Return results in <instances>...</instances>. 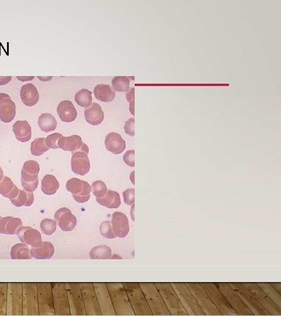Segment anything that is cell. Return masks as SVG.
Masks as SVG:
<instances>
[{
    "label": "cell",
    "instance_id": "obj_1",
    "mask_svg": "<svg viewBox=\"0 0 281 316\" xmlns=\"http://www.w3.org/2000/svg\"><path fill=\"white\" fill-rule=\"evenodd\" d=\"M106 285L108 291H109L111 300L112 301L116 315H135L123 284L121 283H107Z\"/></svg>",
    "mask_w": 281,
    "mask_h": 316
},
{
    "label": "cell",
    "instance_id": "obj_2",
    "mask_svg": "<svg viewBox=\"0 0 281 316\" xmlns=\"http://www.w3.org/2000/svg\"><path fill=\"white\" fill-rule=\"evenodd\" d=\"M136 316H153L139 283H123Z\"/></svg>",
    "mask_w": 281,
    "mask_h": 316
},
{
    "label": "cell",
    "instance_id": "obj_3",
    "mask_svg": "<svg viewBox=\"0 0 281 316\" xmlns=\"http://www.w3.org/2000/svg\"><path fill=\"white\" fill-rule=\"evenodd\" d=\"M171 316H188L187 312L169 283H154Z\"/></svg>",
    "mask_w": 281,
    "mask_h": 316
},
{
    "label": "cell",
    "instance_id": "obj_4",
    "mask_svg": "<svg viewBox=\"0 0 281 316\" xmlns=\"http://www.w3.org/2000/svg\"><path fill=\"white\" fill-rule=\"evenodd\" d=\"M153 316H171L154 283H139Z\"/></svg>",
    "mask_w": 281,
    "mask_h": 316
},
{
    "label": "cell",
    "instance_id": "obj_5",
    "mask_svg": "<svg viewBox=\"0 0 281 316\" xmlns=\"http://www.w3.org/2000/svg\"><path fill=\"white\" fill-rule=\"evenodd\" d=\"M188 316H205L185 283H171Z\"/></svg>",
    "mask_w": 281,
    "mask_h": 316
},
{
    "label": "cell",
    "instance_id": "obj_6",
    "mask_svg": "<svg viewBox=\"0 0 281 316\" xmlns=\"http://www.w3.org/2000/svg\"><path fill=\"white\" fill-rule=\"evenodd\" d=\"M205 316H222L199 283H185Z\"/></svg>",
    "mask_w": 281,
    "mask_h": 316
},
{
    "label": "cell",
    "instance_id": "obj_7",
    "mask_svg": "<svg viewBox=\"0 0 281 316\" xmlns=\"http://www.w3.org/2000/svg\"><path fill=\"white\" fill-rule=\"evenodd\" d=\"M238 316H255L229 283H214Z\"/></svg>",
    "mask_w": 281,
    "mask_h": 316
},
{
    "label": "cell",
    "instance_id": "obj_8",
    "mask_svg": "<svg viewBox=\"0 0 281 316\" xmlns=\"http://www.w3.org/2000/svg\"><path fill=\"white\" fill-rule=\"evenodd\" d=\"M217 309L221 313L222 316H238V315L232 308L227 301L225 296L214 283H199Z\"/></svg>",
    "mask_w": 281,
    "mask_h": 316
},
{
    "label": "cell",
    "instance_id": "obj_9",
    "mask_svg": "<svg viewBox=\"0 0 281 316\" xmlns=\"http://www.w3.org/2000/svg\"><path fill=\"white\" fill-rule=\"evenodd\" d=\"M229 284L237 292L255 316H270L268 312L259 303L255 296L243 283H229Z\"/></svg>",
    "mask_w": 281,
    "mask_h": 316
},
{
    "label": "cell",
    "instance_id": "obj_10",
    "mask_svg": "<svg viewBox=\"0 0 281 316\" xmlns=\"http://www.w3.org/2000/svg\"><path fill=\"white\" fill-rule=\"evenodd\" d=\"M39 315H55L51 284H37Z\"/></svg>",
    "mask_w": 281,
    "mask_h": 316
},
{
    "label": "cell",
    "instance_id": "obj_11",
    "mask_svg": "<svg viewBox=\"0 0 281 316\" xmlns=\"http://www.w3.org/2000/svg\"><path fill=\"white\" fill-rule=\"evenodd\" d=\"M55 315H71L65 284H52Z\"/></svg>",
    "mask_w": 281,
    "mask_h": 316
},
{
    "label": "cell",
    "instance_id": "obj_12",
    "mask_svg": "<svg viewBox=\"0 0 281 316\" xmlns=\"http://www.w3.org/2000/svg\"><path fill=\"white\" fill-rule=\"evenodd\" d=\"M66 287L67 295H68L71 315H86L80 284H66Z\"/></svg>",
    "mask_w": 281,
    "mask_h": 316
},
{
    "label": "cell",
    "instance_id": "obj_13",
    "mask_svg": "<svg viewBox=\"0 0 281 316\" xmlns=\"http://www.w3.org/2000/svg\"><path fill=\"white\" fill-rule=\"evenodd\" d=\"M80 287L82 292L84 307H85L86 315H102L93 284L81 283Z\"/></svg>",
    "mask_w": 281,
    "mask_h": 316
},
{
    "label": "cell",
    "instance_id": "obj_14",
    "mask_svg": "<svg viewBox=\"0 0 281 316\" xmlns=\"http://www.w3.org/2000/svg\"><path fill=\"white\" fill-rule=\"evenodd\" d=\"M255 296L257 300L268 312L270 316H281V309L274 303L268 295L256 283H243Z\"/></svg>",
    "mask_w": 281,
    "mask_h": 316
},
{
    "label": "cell",
    "instance_id": "obj_15",
    "mask_svg": "<svg viewBox=\"0 0 281 316\" xmlns=\"http://www.w3.org/2000/svg\"><path fill=\"white\" fill-rule=\"evenodd\" d=\"M12 289H8V302L6 303V315H23L22 284H16L15 289L14 284H11Z\"/></svg>",
    "mask_w": 281,
    "mask_h": 316
},
{
    "label": "cell",
    "instance_id": "obj_16",
    "mask_svg": "<svg viewBox=\"0 0 281 316\" xmlns=\"http://www.w3.org/2000/svg\"><path fill=\"white\" fill-rule=\"evenodd\" d=\"M89 152V147L84 143L82 148L72 154L71 165L72 171L75 174L84 176L89 172L90 163L87 155Z\"/></svg>",
    "mask_w": 281,
    "mask_h": 316
},
{
    "label": "cell",
    "instance_id": "obj_17",
    "mask_svg": "<svg viewBox=\"0 0 281 316\" xmlns=\"http://www.w3.org/2000/svg\"><path fill=\"white\" fill-rule=\"evenodd\" d=\"M28 285L23 289V315H39L38 291L36 284Z\"/></svg>",
    "mask_w": 281,
    "mask_h": 316
},
{
    "label": "cell",
    "instance_id": "obj_18",
    "mask_svg": "<svg viewBox=\"0 0 281 316\" xmlns=\"http://www.w3.org/2000/svg\"><path fill=\"white\" fill-rule=\"evenodd\" d=\"M102 315H116L106 284H93Z\"/></svg>",
    "mask_w": 281,
    "mask_h": 316
},
{
    "label": "cell",
    "instance_id": "obj_19",
    "mask_svg": "<svg viewBox=\"0 0 281 316\" xmlns=\"http://www.w3.org/2000/svg\"><path fill=\"white\" fill-rule=\"evenodd\" d=\"M55 221L63 232H71L77 226V219L66 207L57 211L54 216Z\"/></svg>",
    "mask_w": 281,
    "mask_h": 316
},
{
    "label": "cell",
    "instance_id": "obj_20",
    "mask_svg": "<svg viewBox=\"0 0 281 316\" xmlns=\"http://www.w3.org/2000/svg\"><path fill=\"white\" fill-rule=\"evenodd\" d=\"M21 242L32 247H38L42 243L41 234L39 231L30 227L21 226L16 232Z\"/></svg>",
    "mask_w": 281,
    "mask_h": 316
},
{
    "label": "cell",
    "instance_id": "obj_21",
    "mask_svg": "<svg viewBox=\"0 0 281 316\" xmlns=\"http://www.w3.org/2000/svg\"><path fill=\"white\" fill-rule=\"evenodd\" d=\"M16 114V106L11 97L5 93H0V120L5 123L11 122Z\"/></svg>",
    "mask_w": 281,
    "mask_h": 316
},
{
    "label": "cell",
    "instance_id": "obj_22",
    "mask_svg": "<svg viewBox=\"0 0 281 316\" xmlns=\"http://www.w3.org/2000/svg\"><path fill=\"white\" fill-rule=\"evenodd\" d=\"M111 225L113 230L117 237H126L130 232L129 221L125 214L121 212H115L111 219Z\"/></svg>",
    "mask_w": 281,
    "mask_h": 316
},
{
    "label": "cell",
    "instance_id": "obj_23",
    "mask_svg": "<svg viewBox=\"0 0 281 316\" xmlns=\"http://www.w3.org/2000/svg\"><path fill=\"white\" fill-rule=\"evenodd\" d=\"M105 145L108 151L114 154H121L126 148V142L117 132H111L105 139Z\"/></svg>",
    "mask_w": 281,
    "mask_h": 316
},
{
    "label": "cell",
    "instance_id": "obj_24",
    "mask_svg": "<svg viewBox=\"0 0 281 316\" xmlns=\"http://www.w3.org/2000/svg\"><path fill=\"white\" fill-rule=\"evenodd\" d=\"M20 96L22 103L28 107L36 105L39 100L38 91L32 83L23 85L21 87Z\"/></svg>",
    "mask_w": 281,
    "mask_h": 316
},
{
    "label": "cell",
    "instance_id": "obj_25",
    "mask_svg": "<svg viewBox=\"0 0 281 316\" xmlns=\"http://www.w3.org/2000/svg\"><path fill=\"white\" fill-rule=\"evenodd\" d=\"M22 226L21 219L12 217L0 216V234L15 235L20 227Z\"/></svg>",
    "mask_w": 281,
    "mask_h": 316
},
{
    "label": "cell",
    "instance_id": "obj_26",
    "mask_svg": "<svg viewBox=\"0 0 281 316\" xmlns=\"http://www.w3.org/2000/svg\"><path fill=\"white\" fill-rule=\"evenodd\" d=\"M57 113L61 120L70 122L76 120L77 111L72 102L68 100L61 101L57 108Z\"/></svg>",
    "mask_w": 281,
    "mask_h": 316
},
{
    "label": "cell",
    "instance_id": "obj_27",
    "mask_svg": "<svg viewBox=\"0 0 281 316\" xmlns=\"http://www.w3.org/2000/svg\"><path fill=\"white\" fill-rule=\"evenodd\" d=\"M83 144L82 138L77 135L61 137L57 143L59 148L63 151H71L72 154L82 148Z\"/></svg>",
    "mask_w": 281,
    "mask_h": 316
},
{
    "label": "cell",
    "instance_id": "obj_28",
    "mask_svg": "<svg viewBox=\"0 0 281 316\" xmlns=\"http://www.w3.org/2000/svg\"><path fill=\"white\" fill-rule=\"evenodd\" d=\"M84 117L88 123L97 125L104 120V113L99 104L93 103L84 110Z\"/></svg>",
    "mask_w": 281,
    "mask_h": 316
},
{
    "label": "cell",
    "instance_id": "obj_29",
    "mask_svg": "<svg viewBox=\"0 0 281 316\" xmlns=\"http://www.w3.org/2000/svg\"><path fill=\"white\" fill-rule=\"evenodd\" d=\"M12 131L17 140L28 142L32 137L31 127L27 121H17L12 126Z\"/></svg>",
    "mask_w": 281,
    "mask_h": 316
},
{
    "label": "cell",
    "instance_id": "obj_30",
    "mask_svg": "<svg viewBox=\"0 0 281 316\" xmlns=\"http://www.w3.org/2000/svg\"><path fill=\"white\" fill-rule=\"evenodd\" d=\"M55 253V248L51 243L42 241L39 247H32L30 254L32 257L36 260H49L51 258Z\"/></svg>",
    "mask_w": 281,
    "mask_h": 316
},
{
    "label": "cell",
    "instance_id": "obj_31",
    "mask_svg": "<svg viewBox=\"0 0 281 316\" xmlns=\"http://www.w3.org/2000/svg\"><path fill=\"white\" fill-rule=\"evenodd\" d=\"M94 94L98 100L108 103L112 101L116 96V92L110 85L100 84L94 87Z\"/></svg>",
    "mask_w": 281,
    "mask_h": 316
},
{
    "label": "cell",
    "instance_id": "obj_32",
    "mask_svg": "<svg viewBox=\"0 0 281 316\" xmlns=\"http://www.w3.org/2000/svg\"><path fill=\"white\" fill-rule=\"evenodd\" d=\"M18 192V188L13 184L12 180L7 176H3L0 181V194L11 200L15 198Z\"/></svg>",
    "mask_w": 281,
    "mask_h": 316
},
{
    "label": "cell",
    "instance_id": "obj_33",
    "mask_svg": "<svg viewBox=\"0 0 281 316\" xmlns=\"http://www.w3.org/2000/svg\"><path fill=\"white\" fill-rule=\"evenodd\" d=\"M96 201L100 205L111 209L118 208L121 204L119 193L110 190H108L107 194L103 198H96Z\"/></svg>",
    "mask_w": 281,
    "mask_h": 316
},
{
    "label": "cell",
    "instance_id": "obj_34",
    "mask_svg": "<svg viewBox=\"0 0 281 316\" xmlns=\"http://www.w3.org/2000/svg\"><path fill=\"white\" fill-rule=\"evenodd\" d=\"M59 187V182L53 175H46L42 179L41 190L44 194L48 196L55 194Z\"/></svg>",
    "mask_w": 281,
    "mask_h": 316
},
{
    "label": "cell",
    "instance_id": "obj_35",
    "mask_svg": "<svg viewBox=\"0 0 281 316\" xmlns=\"http://www.w3.org/2000/svg\"><path fill=\"white\" fill-rule=\"evenodd\" d=\"M10 200L16 207H20L23 206L29 207L32 205L34 202V195H33V192H28L25 190L19 189L17 196Z\"/></svg>",
    "mask_w": 281,
    "mask_h": 316
},
{
    "label": "cell",
    "instance_id": "obj_36",
    "mask_svg": "<svg viewBox=\"0 0 281 316\" xmlns=\"http://www.w3.org/2000/svg\"><path fill=\"white\" fill-rule=\"evenodd\" d=\"M38 124L40 130L45 132L55 130L57 127L56 118L49 113H43L40 115Z\"/></svg>",
    "mask_w": 281,
    "mask_h": 316
},
{
    "label": "cell",
    "instance_id": "obj_37",
    "mask_svg": "<svg viewBox=\"0 0 281 316\" xmlns=\"http://www.w3.org/2000/svg\"><path fill=\"white\" fill-rule=\"evenodd\" d=\"M10 254L12 260H30L32 258L30 249L26 244L23 243L13 246Z\"/></svg>",
    "mask_w": 281,
    "mask_h": 316
},
{
    "label": "cell",
    "instance_id": "obj_38",
    "mask_svg": "<svg viewBox=\"0 0 281 316\" xmlns=\"http://www.w3.org/2000/svg\"><path fill=\"white\" fill-rule=\"evenodd\" d=\"M21 185L26 191L34 192L39 185L38 175L28 174L22 169Z\"/></svg>",
    "mask_w": 281,
    "mask_h": 316
},
{
    "label": "cell",
    "instance_id": "obj_39",
    "mask_svg": "<svg viewBox=\"0 0 281 316\" xmlns=\"http://www.w3.org/2000/svg\"><path fill=\"white\" fill-rule=\"evenodd\" d=\"M112 255V251L106 245L94 247L90 251L89 256L92 260H107L110 259Z\"/></svg>",
    "mask_w": 281,
    "mask_h": 316
},
{
    "label": "cell",
    "instance_id": "obj_40",
    "mask_svg": "<svg viewBox=\"0 0 281 316\" xmlns=\"http://www.w3.org/2000/svg\"><path fill=\"white\" fill-rule=\"evenodd\" d=\"M262 290L272 299L278 307L281 309V295L269 283H256Z\"/></svg>",
    "mask_w": 281,
    "mask_h": 316
},
{
    "label": "cell",
    "instance_id": "obj_41",
    "mask_svg": "<svg viewBox=\"0 0 281 316\" xmlns=\"http://www.w3.org/2000/svg\"><path fill=\"white\" fill-rule=\"evenodd\" d=\"M77 104L80 107L88 108L92 104L91 92L88 89H81L76 93L74 96Z\"/></svg>",
    "mask_w": 281,
    "mask_h": 316
},
{
    "label": "cell",
    "instance_id": "obj_42",
    "mask_svg": "<svg viewBox=\"0 0 281 316\" xmlns=\"http://www.w3.org/2000/svg\"><path fill=\"white\" fill-rule=\"evenodd\" d=\"M113 89L119 92H127L130 89V80L127 76H116L111 81Z\"/></svg>",
    "mask_w": 281,
    "mask_h": 316
},
{
    "label": "cell",
    "instance_id": "obj_43",
    "mask_svg": "<svg viewBox=\"0 0 281 316\" xmlns=\"http://www.w3.org/2000/svg\"><path fill=\"white\" fill-rule=\"evenodd\" d=\"M49 148L47 147L45 138H36L31 143L30 152L33 155L39 156L42 155Z\"/></svg>",
    "mask_w": 281,
    "mask_h": 316
},
{
    "label": "cell",
    "instance_id": "obj_44",
    "mask_svg": "<svg viewBox=\"0 0 281 316\" xmlns=\"http://www.w3.org/2000/svg\"><path fill=\"white\" fill-rule=\"evenodd\" d=\"M66 187L67 191L73 195L80 194L83 189V181L75 178L70 179L67 182Z\"/></svg>",
    "mask_w": 281,
    "mask_h": 316
},
{
    "label": "cell",
    "instance_id": "obj_45",
    "mask_svg": "<svg viewBox=\"0 0 281 316\" xmlns=\"http://www.w3.org/2000/svg\"><path fill=\"white\" fill-rule=\"evenodd\" d=\"M91 187L89 183L83 181V189L80 194L73 195V198L76 201L80 203H84L89 201L90 198Z\"/></svg>",
    "mask_w": 281,
    "mask_h": 316
},
{
    "label": "cell",
    "instance_id": "obj_46",
    "mask_svg": "<svg viewBox=\"0 0 281 316\" xmlns=\"http://www.w3.org/2000/svg\"><path fill=\"white\" fill-rule=\"evenodd\" d=\"M56 224L55 221L52 219H43L40 224V230L45 235L51 236L56 232Z\"/></svg>",
    "mask_w": 281,
    "mask_h": 316
},
{
    "label": "cell",
    "instance_id": "obj_47",
    "mask_svg": "<svg viewBox=\"0 0 281 316\" xmlns=\"http://www.w3.org/2000/svg\"><path fill=\"white\" fill-rule=\"evenodd\" d=\"M108 190L106 185L103 181H97L91 185V191L96 198H103L107 194Z\"/></svg>",
    "mask_w": 281,
    "mask_h": 316
},
{
    "label": "cell",
    "instance_id": "obj_48",
    "mask_svg": "<svg viewBox=\"0 0 281 316\" xmlns=\"http://www.w3.org/2000/svg\"><path fill=\"white\" fill-rule=\"evenodd\" d=\"M101 235L108 239H114L117 238L113 232L110 221H105L101 223L99 227Z\"/></svg>",
    "mask_w": 281,
    "mask_h": 316
},
{
    "label": "cell",
    "instance_id": "obj_49",
    "mask_svg": "<svg viewBox=\"0 0 281 316\" xmlns=\"http://www.w3.org/2000/svg\"><path fill=\"white\" fill-rule=\"evenodd\" d=\"M22 169L28 174L33 175H38L40 171L38 163L32 160L25 162Z\"/></svg>",
    "mask_w": 281,
    "mask_h": 316
},
{
    "label": "cell",
    "instance_id": "obj_50",
    "mask_svg": "<svg viewBox=\"0 0 281 316\" xmlns=\"http://www.w3.org/2000/svg\"><path fill=\"white\" fill-rule=\"evenodd\" d=\"M6 284H1V288H0V315H6V296H7V287Z\"/></svg>",
    "mask_w": 281,
    "mask_h": 316
},
{
    "label": "cell",
    "instance_id": "obj_51",
    "mask_svg": "<svg viewBox=\"0 0 281 316\" xmlns=\"http://www.w3.org/2000/svg\"><path fill=\"white\" fill-rule=\"evenodd\" d=\"M63 135L60 133H54L50 134L45 138V142L47 147L51 149H58L59 139L62 137Z\"/></svg>",
    "mask_w": 281,
    "mask_h": 316
},
{
    "label": "cell",
    "instance_id": "obj_52",
    "mask_svg": "<svg viewBox=\"0 0 281 316\" xmlns=\"http://www.w3.org/2000/svg\"><path fill=\"white\" fill-rule=\"evenodd\" d=\"M124 201L127 205H133L135 203V189H128L123 192Z\"/></svg>",
    "mask_w": 281,
    "mask_h": 316
},
{
    "label": "cell",
    "instance_id": "obj_53",
    "mask_svg": "<svg viewBox=\"0 0 281 316\" xmlns=\"http://www.w3.org/2000/svg\"><path fill=\"white\" fill-rule=\"evenodd\" d=\"M123 160L126 164L130 167L135 166V151L130 150L126 152L124 155Z\"/></svg>",
    "mask_w": 281,
    "mask_h": 316
},
{
    "label": "cell",
    "instance_id": "obj_54",
    "mask_svg": "<svg viewBox=\"0 0 281 316\" xmlns=\"http://www.w3.org/2000/svg\"><path fill=\"white\" fill-rule=\"evenodd\" d=\"M135 118H131L126 122L124 128L125 132L128 135L131 136L135 135Z\"/></svg>",
    "mask_w": 281,
    "mask_h": 316
},
{
    "label": "cell",
    "instance_id": "obj_55",
    "mask_svg": "<svg viewBox=\"0 0 281 316\" xmlns=\"http://www.w3.org/2000/svg\"><path fill=\"white\" fill-rule=\"evenodd\" d=\"M134 87H131L129 90H128L126 93L127 99L130 103V110L131 113L133 115L134 113Z\"/></svg>",
    "mask_w": 281,
    "mask_h": 316
},
{
    "label": "cell",
    "instance_id": "obj_56",
    "mask_svg": "<svg viewBox=\"0 0 281 316\" xmlns=\"http://www.w3.org/2000/svg\"><path fill=\"white\" fill-rule=\"evenodd\" d=\"M11 79V76H0V86L8 83Z\"/></svg>",
    "mask_w": 281,
    "mask_h": 316
},
{
    "label": "cell",
    "instance_id": "obj_57",
    "mask_svg": "<svg viewBox=\"0 0 281 316\" xmlns=\"http://www.w3.org/2000/svg\"><path fill=\"white\" fill-rule=\"evenodd\" d=\"M280 294H281V283H269Z\"/></svg>",
    "mask_w": 281,
    "mask_h": 316
},
{
    "label": "cell",
    "instance_id": "obj_58",
    "mask_svg": "<svg viewBox=\"0 0 281 316\" xmlns=\"http://www.w3.org/2000/svg\"><path fill=\"white\" fill-rule=\"evenodd\" d=\"M3 176H4V172H3L1 168L0 167V181H1Z\"/></svg>",
    "mask_w": 281,
    "mask_h": 316
}]
</instances>
